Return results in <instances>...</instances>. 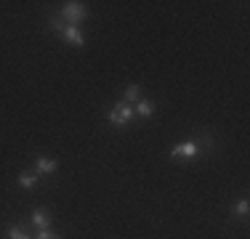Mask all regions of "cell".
Here are the masks:
<instances>
[{"label": "cell", "mask_w": 250, "mask_h": 239, "mask_svg": "<svg viewBox=\"0 0 250 239\" xmlns=\"http://www.w3.org/2000/svg\"><path fill=\"white\" fill-rule=\"evenodd\" d=\"M136 120V112H133V104H125V101H117L109 112V122L112 125H128Z\"/></svg>", "instance_id": "7a4b0ae2"}, {"label": "cell", "mask_w": 250, "mask_h": 239, "mask_svg": "<svg viewBox=\"0 0 250 239\" xmlns=\"http://www.w3.org/2000/svg\"><path fill=\"white\" fill-rule=\"evenodd\" d=\"M29 223H32L38 231L51 229V210H48V207H35V210H32V218H29Z\"/></svg>", "instance_id": "3957f363"}, {"label": "cell", "mask_w": 250, "mask_h": 239, "mask_svg": "<svg viewBox=\"0 0 250 239\" xmlns=\"http://www.w3.org/2000/svg\"><path fill=\"white\" fill-rule=\"evenodd\" d=\"M133 112H136V117H144V120H149V117L154 115V101L139 99V104L133 106Z\"/></svg>", "instance_id": "52a82bcc"}, {"label": "cell", "mask_w": 250, "mask_h": 239, "mask_svg": "<svg viewBox=\"0 0 250 239\" xmlns=\"http://www.w3.org/2000/svg\"><path fill=\"white\" fill-rule=\"evenodd\" d=\"M62 40H67L69 45H85V38H83V32H80V27H64V35H62Z\"/></svg>", "instance_id": "8992f818"}, {"label": "cell", "mask_w": 250, "mask_h": 239, "mask_svg": "<svg viewBox=\"0 0 250 239\" xmlns=\"http://www.w3.org/2000/svg\"><path fill=\"white\" fill-rule=\"evenodd\" d=\"M59 16L67 21V27H80V24L88 19V5L85 3H77V0L64 3V8H62V14H59Z\"/></svg>", "instance_id": "6da1fadb"}, {"label": "cell", "mask_w": 250, "mask_h": 239, "mask_svg": "<svg viewBox=\"0 0 250 239\" xmlns=\"http://www.w3.org/2000/svg\"><path fill=\"white\" fill-rule=\"evenodd\" d=\"M56 167H59V162L51 159V157H38L35 159V173H38V176H51V173H56Z\"/></svg>", "instance_id": "5b68a950"}, {"label": "cell", "mask_w": 250, "mask_h": 239, "mask_svg": "<svg viewBox=\"0 0 250 239\" xmlns=\"http://www.w3.org/2000/svg\"><path fill=\"white\" fill-rule=\"evenodd\" d=\"M51 29H53V32H56V35H59V38H62V35H64V19H62V16H59V14H53V16H51Z\"/></svg>", "instance_id": "8fae6325"}, {"label": "cell", "mask_w": 250, "mask_h": 239, "mask_svg": "<svg viewBox=\"0 0 250 239\" xmlns=\"http://www.w3.org/2000/svg\"><path fill=\"white\" fill-rule=\"evenodd\" d=\"M35 183H38V173L35 170H21L19 173V186L21 189H35Z\"/></svg>", "instance_id": "ba28073f"}, {"label": "cell", "mask_w": 250, "mask_h": 239, "mask_svg": "<svg viewBox=\"0 0 250 239\" xmlns=\"http://www.w3.org/2000/svg\"><path fill=\"white\" fill-rule=\"evenodd\" d=\"M248 213H250V205H248V199L237 202V205L231 207V215H237V218H242V220L248 218Z\"/></svg>", "instance_id": "30bf717a"}, {"label": "cell", "mask_w": 250, "mask_h": 239, "mask_svg": "<svg viewBox=\"0 0 250 239\" xmlns=\"http://www.w3.org/2000/svg\"><path fill=\"white\" fill-rule=\"evenodd\" d=\"M170 157H173V159H197L200 157V149H197V143H194V141H187V143H181V146H176L173 152H170Z\"/></svg>", "instance_id": "277c9868"}, {"label": "cell", "mask_w": 250, "mask_h": 239, "mask_svg": "<svg viewBox=\"0 0 250 239\" xmlns=\"http://www.w3.org/2000/svg\"><path fill=\"white\" fill-rule=\"evenodd\" d=\"M8 239H29L24 226H8Z\"/></svg>", "instance_id": "7c38bea8"}, {"label": "cell", "mask_w": 250, "mask_h": 239, "mask_svg": "<svg viewBox=\"0 0 250 239\" xmlns=\"http://www.w3.org/2000/svg\"><path fill=\"white\" fill-rule=\"evenodd\" d=\"M141 99V85H136V82H130L128 88H125V104H130V101H139Z\"/></svg>", "instance_id": "9c48e42d"}, {"label": "cell", "mask_w": 250, "mask_h": 239, "mask_svg": "<svg viewBox=\"0 0 250 239\" xmlns=\"http://www.w3.org/2000/svg\"><path fill=\"white\" fill-rule=\"evenodd\" d=\"M35 239H59V234H53L51 229H45V231H40V234L35 237Z\"/></svg>", "instance_id": "4fadbf2b"}]
</instances>
